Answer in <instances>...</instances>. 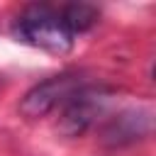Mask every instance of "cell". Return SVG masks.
<instances>
[{
    "instance_id": "cell-1",
    "label": "cell",
    "mask_w": 156,
    "mask_h": 156,
    "mask_svg": "<svg viewBox=\"0 0 156 156\" xmlns=\"http://www.w3.org/2000/svg\"><path fill=\"white\" fill-rule=\"evenodd\" d=\"M12 34L17 41L49 54H68L73 49V34L61 20V12L49 5L24 7L12 24Z\"/></svg>"
},
{
    "instance_id": "cell-2",
    "label": "cell",
    "mask_w": 156,
    "mask_h": 156,
    "mask_svg": "<svg viewBox=\"0 0 156 156\" xmlns=\"http://www.w3.org/2000/svg\"><path fill=\"white\" fill-rule=\"evenodd\" d=\"M80 78L76 73H61V76H54L39 85H34L20 102V112L29 119H37V117H44L49 115L51 110H56L58 105H63L68 100L71 93H76L80 88Z\"/></svg>"
},
{
    "instance_id": "cell-3",
    "label": "cell",
    "mask_w": 156,
    "mask_h": 156,
    "mask_svg": "<svg viewBox=\"0 0 156 156\" xmlns=\"http://www.w3.org/2000/svg\"><path fill=\"white\" fill-rule=\"evenodd\" d=\"M102 100H105V93L98 90V88H88V85H80L76 93L68 95V100L63 102V112H61V119H58V129L68 136H76V134H83L93 119L98 117V112L102 110Z\"/></svg>"
},
{
    "instance_id": "cell-4",
    "label": "cell",
    "mask_w": 156,
    "mask_h": 156,
    "mask_svg": "<svg viewBox=\"0 0 156 156\" xmlns=\"http://www.w3.org/2000/svg\"><path fill=\"white\" fill-rule=\"evenodd\" d=\"M58 12H61V20L66 22V27L73 37L80 32H88L98 22V7L88 5V2H71Z\"/></svg>"
},
{
    "instance_id": "cell-5",
    "label": "cell",
    "mask_w": 156,
    "mask_h": 156,
    "mask_svg": "<svg viewBox=\"0 0 156 156\" xmlns=\"http://www.w3.org/2000/svg\"><path fill=\"white\" fill-rule=\"evenodd\" d=\"M139 122H149V119H146V117H139V115H134V112L112 119L110 127L105 129V141H110V144H124V141L136 139V136L144 132V129H139Z\"/></svg>"
}]
</instances>
